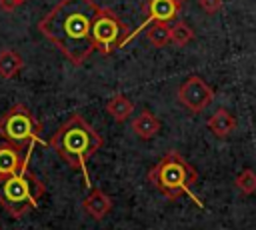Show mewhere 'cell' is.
<instances>
[{"label":"cell","mask_w":256,"mask_h":230,"mask_svg":"<svg viewBox=\"0 0 256 230\" xmlns=\"http://www.w3.org/2000/svg\"><path fill=\"white\" fill-rule=\"evenodd\" d=\"M186 0H144L142 2V14H144V24L138 28L142 30L146 24L150 22H170L176 20V16L180 14L182 6ZM134 30V34L138 32ZM132 34V36H134ZM130 36V38H132Z\"/></svg>","instance_id":"9c48e42d"},{"label":"cell","mask_w":256,"mask_h":230,"mask_svg":"<svg viewBox=\"0 0 256 230\" xmlns=\"http://www.w3.org/2000/svg\"><path fill=\"white\" fill-rule=\"evenodd\" d=\"M16 8H18V4H16L14 0H0V10L12 12V10H16Z\"/></svg>","instance_id":"d6986e66"},{"label":"cell","mask_w":256,"mask_h":230,"mask_svg":"<svg viewBox=\"0 0 256 230\" xmlns=\"http://www.w3.org/2000/svg\"><path fill=\"white\" fill-rule=\"evenodd\" d=\"M112 206H114V200H112L104 190H100V188H92V190L88 192V196L82 200L84 212H86L90 218H94V220L106 218L108 212L112 210Z\"/></svg>","instance_id":"30bf717a"},{"label":"cell","mask_w":256,"mask_h":230,"mask_svg":"<svg viewBox=\"0 0 256 230\" xmlns=\"http://www.w3.org/2000/svg\"><path fill=\"white\" fill-rule=\"evenodd\" d=\"M234 184H236V188H238L244 196L254 194V192H256V172H254V170H250V168L242 170V172L236 176Z\"/></svg>","instance_id":"e0dca14e"},{"label":"cell","mask_w":256,"mask_h":230,"mask_svg":"<svg viewBox=\"0 0 256 230\" xmlns=\"http://www.w3.org/2000/svg\"><path fill=\"white\" fill-rule=\"evenodd\" d=\"M146 40L154 48H164L170 44V26L168 22H152V26L146 30Z\"/></svg>","instance_id":"9a60e30c"},{"label":"cell","mask_w":256,"mask_h":230,"mask_svg":"<svg viewBox=\"0 0 256 230\" xmlns=\"http://www.w3.org/2000/svg\"><path fill=\"white\" fill-rule=\"evenodd\" d=\"M198 6L206 12V14H216V12H220L222 10V6H224V0H198Z\"/></svg>","instance_id":"ac0fdd59"},{"label":"cell","mask_w":256,"mask_h":230,"mask_svg":"<svg viewBox=\"0 0 256 230\" xmlns=\"http://www.w3.org/2000/svg\"><path fill=\"white\" fill-rule=\"evenodd\" d=\"M42 122L32 114V110L16 102L0 116V138L14 144H28V142H40Z\"/></svg>","instance_id":"8992f818"},{"label":"cell","mask_w":256,"mask_h":230,"mask_svg":"<svg viewBox=\"0 0 256 230\" xmlns=\"http://www.w3.org/2000/svg\"><path fill=\"white\" fill-rule=\"evenodd\" d=\"M130 128H132V132H134L138 138L150 140V138H154V136L160 132L162 124H160V120H158L150 110H142V112L130 122Z\"/></svg>","instance_id":"8fae6325"},{"label":"cell","mask_w":256,"mask_h":230,"mask_svg":"<svg viewBox=\"0 0 256 230\" xmlns=\"http://www.w3.org/2000/svg\"><path fill=\"white\" fill-rule=\"evenodd\" d=\"M14 2H16L18 6H22V4H24V2H28V0H14Z\"/></svg>","instance_id":"ffe728a7"},{"label":"cell","mask_w":256,"mask_h":230,"mask_svg":"<svg viewBox=\"0 0 256 230\" xmlns=\"http://www.w3.org/2000/svg\"><path fill=\"white\" fill-rule=\"evenodd\" d=\"M0 230H2V228H0Z\"/></svg>","instance_id":"44dd1931"},{"label":"cell","mask_w":256,"mask_h":230,"mask_svg":"<svg viewBox=\"0 0 256 230\" xmlns=\"http://www.w3.org/2000/svg\"><path fill=\"white\" fill-rule=\"evenodd\" d=\"M36 142L28 144H14V142H2L0 144V176L18 174L28 168L32 150Z\"/></svg>","instance_id":"ba28073f"},{"label":"cell","mask_w":256,"mask_h":230,"mask_svg":"<svg viewBox=\"0 0 256 230\" xmlns=\"http://www.w3.org/2000/svg\"><path fill=\"white\" fill-rule=\"evenodd\" d=\"M44 194V182L28 168L18 174L0 176V206L12 218H22L28 210L36 208Z\"/></svg>","instance_id":"277c9868"},{"label":"cell","mask_w":256,"mask_h":230,"mask_svg":"<svg viewBox=\"0 0 256 230\" xmlns=\"http://www.w3.org/2000/svg\"><path fill=\"white\" fill-rule=\"evenodd\" d=\"M106 112L112 116V120L124 122V120H128L130 114L134 112V102L128 100L124 94H114V96L106 102Z\"/></svg>","instance_id":"5bb4252c"},{"label":"cell","mask_w":256,"mask_h":230,"mask_svg":"<svg viewBox=\"0 0 256 230\" xmlns=\"http://www.w3.org/2000/svg\"><path fill=\"white\" fill-rule=\"evenodd\" d=\"M24 68V58L12 50V48H4L0 50V76L6 80L16 78Z\"/></svg>","instance_id":"4fadbf2b"},{"label":"cell","mask_w":256,"mask_h":230,"mask_svg":"<svg viewBox=\"0 0 256 230\" xmlns=\"http://www.w3.org/2000/svg\"><path fill=\"white\" fill-rule=\"evenodd\" d=\"M208 130L216 136V138H226L228 134L234 132L236 128V118L226 110V108H218L206 122Z\"/></svg>","instance_id":"7c38bea8"},{"label":"cell","mask_w":256,"mask_h":230,"mask_svg":"<svg viewBox=\"0 0 256 230\" xmlns=\"http://www.w3.org/2000/svg\"><path fill=\"white\" fill-rule=\"evenodd\" d=\"M102 144L104 140L98 134V130L80 114H70L68 120H64L46 142V146H50L70 168L84 172L86 184V162L92 158V154H96L102 148Z\"/></svg>","instance_id":"7a4b0ae2"},{"label":"cell","mask_w":256,"mask_h":230,"mask_svg":"<svg viewBox=\"0 0 256 230\" xmlns=\"http://www.w3.org/2000/svg\"><path fill=\"white\" fill-rule=\"evenodd\" d=\"M192 40H194V30L184 20H178L174 26H170V44L182 48Z\"/></svg>","instance_id":"2e32d148"},{"label":"cell","mask_w":256,"mask_h":230,"mask_svg":"<svg viewBox=\"0 0 256 230\" xmlns=\"http://www.w3.org/2000/svg\"><path fill=\"white\" fill-rule=\"evenodd\" d=\"M176 98H178V102H180L188 112L198 114V112H202L204 108H208V104L214 100V90H212L200 76L192 74V76H188V78L180 84V88H178V92H176Z\"/></svg>","instance_id":"52a82bcc"},{"label":"cell","mask_w":256,"mask_h":230,"mask_svg":"<svg viewBox=\"0 0 256 230\" xmlns=\"http://www.w3.org/2000/svg\"><path fill=\"white\" fill-rule=\"evenodd\" d=\"M130 28L120 20V16L108 8V6H98L94 18H92V28H90V38L92 46L96 52L102 56H110L114 50L124 46L130 40Z\"/></svg>","instance_id":"5b68a950"},{"label":"cell","mask_w":256,"mask_h":230,"mask_svg":"<svg viewBox=\"0 0 256 230\" xmlns=\"http://www.w3.org/2000/svg\"><path fill=\"white\" fill-rule=\"evenodd\" d=\"M96 10L94 0H60L38 20V30L72 66H82L94 52L90 28Z\"/></svg>","instance_id":"6da1fadb"},{"label":"cell","mask_w":256,"mask_h":230,"mask_svg":"<svg viewBox=\"0 0 256 230\" xmlns=\"http://www.w3.org/2000/svg\"><path fill=\"white\" fill-rule=\"evenodd\" d=\"M148 182L168 200H178L184 194H190V188L198 182L196 168L176 150H168L150 170Z\"/></svg>","instance_id":"3957f363"}]
</instances>
